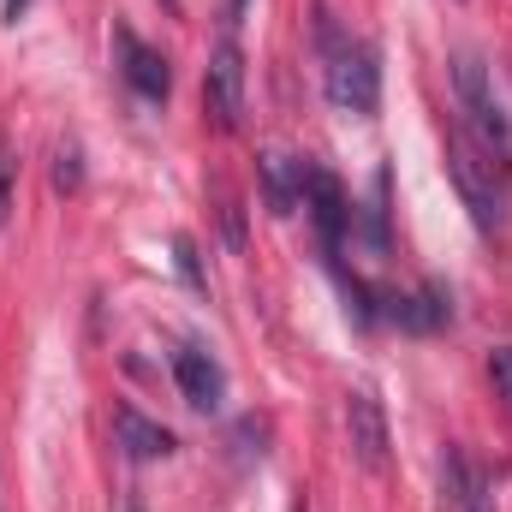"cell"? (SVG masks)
I'll use <instances>...</instances> for the list:
<instances>
[{
	"mask_svg": "<svg viewBox=\"0 0 512 512\" xmlns=\"http://www.w3.org/2000/svg\"><path fill=\"white\" fill-rule=\"evenodd\" d=\"M316 42H322V90L340 114H358L370 120L382 108V66H376V48L358 42L352 30H340L334 12H316Z\"/></svg>",
	"mask_w": 512,
	"mask_h": 512,
	"instance_id": "cell-1",
	"label": "cell"
},
{
	"mask_svg": "<svg viewBox=\"0 0 512 512\" xmlns=\"http://www.w3.org/2000/svg\"><path fill=\"white\" fill-rule=\"evenodd\" d=\"M453 96H459V114H465L471 143L495 167L512 173V114H507V102H501V90H495V72L483 66V54H471V48L453 54Z\"/></svg>",
	"mask_w": 512,
	"mask_h": 512,
	"instance_id": "cell-2",
	"label": "cell"
},
{
	"mask_svg": "<svg viewBox=\"0 0 512 512\" xmlns=\"http://www.w3.org/2000/svg\"><path fill=\"white\" fill-rule=\"evenodd\" d=\"M447 173H453V185H459V203L471 209V221H477V233H507V185H501V167L471 143V131L453 126L447 131Z\"/></svg>",
	"mask_w": 512,
	"mask_h": 512,
	"instance_id": "cell-3",
	"label": "cell"
},
{
	"mask_svg": "<svg viewBox=\"0 0 512 512\" xmlns=\"http://www.w3.org/2000/svg\"><path fill=\"white\" fill-rule=\"evenodd\" d=\"M203 108L221 131H239V114H245V48L233 42V30L215 42L209 54V72H203Z\"/></svg>",
	"mask_w": 512,
	"mask_h": 512,
	"instance_id": "cell-4",
	"label": "cell"
},
{
	"mask_svg": "<svg viewBox=\"0 0 512 512\" xmlns=\"http://www.w3.org/2000/svg\"><path fill=\"white\" fill-rule=\"evenodd\" d=\"M304 209H310L316 239H322V256H328V268H334V262H340V245H346V227H352V203H346V185H340L328 167H316V161H304Z\"/></svg>",
	"mask_w": 512,
	"mask_h": 512,
	"instance_id": "cell-5",
	"label": "cell"
},
{
	"mask_svg": "<svg viewBox=\"0 0 512 512\" xmlns=\"http://www.w3.org/2000/svg\"><path fill=\"white\" fill-rule=\"evenodd\" d=\"M346 441H352V459L370 471V477H382L387 471V411L382 399L370 393V387H352L346 393Z\"/></svg>",
	"mask_w": 512,
	"mask_h": 512,
	"instance_id": "cell-6",
	"label": "cell"
},
{
	"mask_svg": "<svg viewBox=\"0 0 512 512\" xmlns=\"http://www.w3.org/2000/svg\"><path fill=\"white\" fill-rule=\"evenodd\" d=\"M376 316L405 328V334H441L453 322V298L441 286H417V292H376Z\"/></svg>",
	"mask_w": 512,
	"mask_h": 512,
	"instance_id": "cell-7",
	"label": "cell"
},
{
	"mask_svg": "<svg viewBox=\"0 0 512 512\" xmlns=\"http://www.w3.org/2000/svg\"><path fill=\"white\" fill-rule=\"evenodd\" d=\"M114 48H120V72H126V84L143 96V102H167V90H173V66H167V54L161 48H149L137 30H114Z\"/></svg>",
	"mask_w": 512,
	"mask_h": 512,
	"instance_id": "cell-8",
	"label": "cell"
},
{
	"mask_svg": "<svg viewBox=\"0 0 512 512\" xmlns=\"http://www.w3.org/2000/svg\"><path fill=\"white\" fill-rule=\"evenodd\" d=\"M114 447L126 453L131 465H149V459H173L179 453L173 429L155 423V417H143L137 405H114Z\"/></svg>",
	"mask_w": 512,
	"mask_h": 512,
	"instance_id": "cell-9",
	"label": "cell"
},
{
	"mask_svg": "<svg viewBox=\"0 0 512 512\" xmlns=\"http://www.w3.org/2000/svg\"><path fill=\"white\" fill-rule=\"evenodd\" d=\"M173 382H179V393H185L191 411H221V399H227L221 364H215L209 352H197V346H179V352H173Z\"/></svg>",
	"mask_w": 512,
	"mask_h": 512,
	"instance_id": "cell-10",
	"label": "cell"
},
{
	"mask_svg": "<svg viewBox=\"0 0 512 512\" xmlns=\"http://www.w3.org/2000/svg\"><path fill=\"white\" fill-rule=\"evenodd\" d=\"M256 179H262V203H268L274 215H292V209L304 203V161L268 149V155H256Z\"/></svg>",
	"mask_w": 512,
	"mask_h": 512,
	"instance_id": "cell-11",
	"label": "cell"
},
{
	"mask_svg": "<svg viewBox=\"0 0 512 512\" xmlns=\"http://www.w3.org/2000/svg\"><path fill=\"white\" fill-rule=\"evenodd\" d=\"M12 197H18V155H12V137L0 131V233L12 221Z\"/></svg>",
	"mask_w": 512,
	"mask_h": 512,
	"instance_id": "cell-12",
	"label": "cell"
},
{
	"mask_svg": "<svg viewBox=\"0 0 512 512\" xmlns=\"http://www.w3.org/2000/svg\"><path fill=\"white\" fill-rule=\"evenodd\" d=\"M489 382H495V393L507 399V411H512V346H501V352L489 358Z\"/></svg>",
	"mask_w": 512,
	"mask_h": 512,
	"instance_id": "cell-13",
	"label": "cell"
},
{
	"mask_svg": "<svg viewBox=\"0 0 512 512\" xmlns=\"http://www.w3.org/2000/svg\"><path fill=\"white\" fill-rule=\"evenodd\" d=\"M54 185H60V191H72V185H78V149H72V155L60 149V167H54Z\"/></svg>",
	"mask_w": 512,
	"mask_h": 512,
	"instance_id": "cell-14",
	"label": "cell"
},
{
	"mask_svg": "<svg viewBox=\"0 0 512 512\" xmlns=\"http://www.w3.org/2000/svg\"><path fill=\"white\" fill-rule=\"evenodd\" d=\"M30 0H6V24H18V12H24Z\"/></svg>",
	"mask_w": 512,
	"mask_h": 512,
	"instance_id": "cell-15",
	"label": "cell"
},
{
	"mask_svg": "<svg viewBox=\"0 0 512 512\" xmlns=\"http://www.w3.org/2000/svg\"><path fill=\"white\" fill-rule=\"evenodd\" d=\"M161 6H167V12H179V0H161Z\"/></svg>",
	"mask_w": 512,
	"mask_h": 512,
	"instance_id": "cell-16",
	"label": "cell"
}]
</instances>
